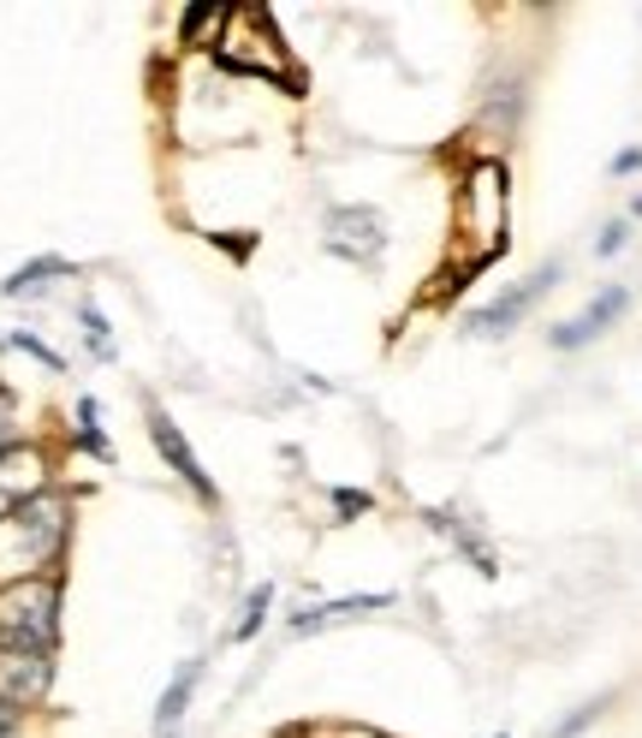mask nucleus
<instances>
[{"mask_svg": "<svg viewBox=\"0 0 642 738\" xmlns=\"http://www.w3.org/2000/svg\"><path fill=\"white\" fill-rule=\"evenodd\" d=\"M322 245L334 256H345V263H357V268H375L381 256H387V220H381L375 209H363V203H352V209L327 215Z\"/></svg>", "mask_w": 642, "mask_h": 738, "instance_id": "20e7f679", "label": "nucleus"}, {"mask_svg": "<svg viewBox=\"0 0 642 738\" xmlns=\"http://www.w3.org/2000/svg\"><path fill=\"white\" fill-rule=\"evenodd\" d=\"M55 685V643L19 638V631H0V702L12 709H37Z\"/></svg>", "mask_w": 642, "mask_h": 738, "instance_id": "f03ea898", "label": "nucleus"}, {"mask_svg": "<svg viewBox=\"0 0 642 738\" xmlns=\"http://www.w3.org/2000/svg\"><path fill=\"white\" fill-rule=\"evenodd\" d=\"M268 608H274V583H256V590H250V602H245V620L233 626V638H238V643H250L256 631H263Z\"/></svg>", "mask_w": 642, "mask_h": 738, "instance_id": "f8f14e48", "label": "nucleus"}, {"mask_svg": "<svg viewBox=\"0 0 642 738\" xmlns=\"http://www.w3.org/2000/svg\"><path fill=\"white\" fill-rule=\"evenodd\" d=\"M369 608H393V596L381 590V596H345V602H322V608H304V613H292V631L339 626V620H352V613H369Z\"/></svg>", "mask_w": 642, "mask_h": 738, "instance_id": "9d476101", "label": "nucleus"}, {"mask_svg": "<svg viewBox=\"0 0 642 738\" xmlns=\"http://www.w3.org/2000/svg\"><path fill=\"white\" fill-rule=\"evenodd\" d=\"M624 233H631V227H624V220H613V227H606V233L595 238V250H601V256H613V250L624 245Z\"/></svg>", "mask_w": 642, "mask_h": 738, "instance_id": "f3484780", "label": "nucleus"}, {"mask_svg": "<svg viewBox=\"0 0 642 738\" xmlns=\"http://www.w3.org/2000/svg\"><path fill=\"white\" fill-rule=\"evenodd\" d=\"M642 167V149H624V156H613V174H636Z\"/></svg>", "mask_w": 642, "mask_h": 738, "instance_id": "a211bd4d", "label": "nucleus"}, {"mask_svg": "<svg viewBox=\"0 0 642 738\" xmlns=\"http://www.w3.org/2000/svg\"><path fill=\"white\" fill-rule=\"evenodd\" d=\"M78 322H83V334H90V352H96V357H113V334H108V316H101L96 304H78Z\"/></svg>", "mask_w": 642, "mask_h": 738, "instance_id": "4468645a", "label": "nucleus"}, {"mask_svg": "<svg viewBox=\"0 0 642 738\" xmlns=\"http://www.w3.org/2000/svg\"><path fill=\"white\" fill-rule=\"evenodd\" d=\"M595 715H601V702H589V709H577V715H571V720H565V727L553 732V738H577V732H583V727H589V720H595Z\"/></svg>", "mask_w": 642, "mask_h": 738, "instance_id": "dca6fc26", "label": "nucleus"}, {"mask_svg": "<svg viewBox=\"0 0 642 738\" xmlns=\"http://www.w3.org/2000/svg\"><path fill=\"white\" fill-rule=\"evenodd\" d=\"M78 447L101 459V465H113V447H108V435H101V405H96V393H83L78 400Z\"/></svg>", "mask_w": 642, "mask_h": 738, "instance_id": "9b49d317", "label": "nucleus"}, {"mask_svg": "<svg viewBox=\"0 0 642 738\" xmlns=\"http://www.w3.org/2000/svg\"><path fill=\"white\" fill-rule=\"evenodd\" d=\"M12 530H19V548H24V560H37V565H55L60 560V548H66V530H72V519H66V501L60 494H24L19 506H12Z\"/></svg>", "mask_w": 642, "mask_h": 738, "instance_id": "7ed1b4c3", "label": "nucleus"}, {"mask_svg": "<svg viewBox=\"0 0 642 738\" xmlns=\"http://www.w3.org/2000/svg\"><path fill=\"white\" fill-rule=\"evenodd\" d=\"M215 60L227 66V72H250V78H286V83H304V78L286 66L280 24H274L263 7H227V24H220V37H215Z\"/></svg>", "mask_w": 642, "mask_h": 738, "instance_id": "f257e3e1", "label": "nucleus"}, {"mask_svg": "<svg viewBox=\"0 0 642 738\" xmlns=\"http://www.w3.org/2000/svg\"><path fill=\"white\" fill-rule=\"evenodd\" d=\"M553 281H560V268H553V263H547L542 274H535V281H524V286H517V292H506V298H494V304H488V311H476V316H471V328H476V334H506V328H512V322H517V316H524V311H530V304H535V298H542V292H547Z\"/></svg>", "mask_w": 642, "mask_h": 738, "instance_id": "423d86ee", "label": "nucleus"}, {"mask_svg": "<svg viewBox=\"0 0 642 738\" xmlns=\"http://www.w3.org/2000/svg\"><path fill=\"white\" fill-rule=\"evenodd\" d=\"M500 738H512V732H500Z\"/></svg>", "mask_w": 642, "mask_h": 738, "instance_id": "6ab92c4d", "label": "nucleus"}, {"mask_svg": "<svg viewBox=\"0 0 642 738\" xmlns=\"http://www.w3.org/2000/svg\"><path fill=\"white\" fill-rule=\"evenodd\" d=\"M197 679H203V661H185L179 673H172V685L161 691V702H155V738H172L179 732V720L190 709V691H197Z\"/></svg>", "mask_w": 642, "mask_h": 738, "instance_id": "6e6552de", "label": "nucleus"}, {"mask_svg": "<svg viewBox=\"0 0 642 738\" xmlns=\"http://www.w3.org/2000/svg\"><path fill=\"white\" fill-rule=\"evenodd\" d=\"M624 304H631V292H624V286H606V292H601L595 304H589V311H583L577 322L553 328V346H560V352H571V346H589V340H595V334L606 328V322H619V316H624Z\"/></svg>", "mask_w": 642, "mask_h": 738, "instance_id": "0eeeda50", "label": "nucleus"}, {"mask_svg": "<svg viewBox=\"0 0 642 738\" xmlns=\"http://www.w3.org/2000/svg\"><path fill=\"white\" fill-rule=\"evenodd\" d=\"M0 346H12V352H24V357H37V364H48V370H66V357L55 352V346H42L37 334H24V328H12L7 340H0Z\"/></svg>", "mask_w": 642, "mask_h": 738, "instance_id": "ddd939ff", "label": "nucleus"}, {"mask_svg": "<svg viewBox=\"0 0 642 738\" xmlns=\"http://www.w3.org/2000/svg\"><path fill=\"white\" fill-rule=\"evenodd\" d=\"M149 441H155V453L167 459V471H179L185 483H190V494H197L203 506H215V501H220V489L208 483V471L197 465V453H190V441L179 435V429H172V417H167L161 405H149Z\"/></svg>", "mask_w": 642, "mask_h": 738, "instance_id": "39448f33", "label": "nucleus"}, {"mask_svg": "<svg viewBox=\"0 0 642 738\" xmlns=\"http://www.w3.org/2000/svg\"><path fill=\"white\" fill-rule=\"evenodd\" d=\"M72 263L66 256H37V263H24V268H12L7 281H0V298H30V292H42V286H55V281H72Z\"/></svg>", "mask_w": 642, "mask_h": 738, "instance_id": "1a4fd4ad", "label": "nucleus"}, {"mask_svg": "<svg viewBox=\"0 0 642 738\" xmlns=\"http://www.w3.org/2000/svg\"><path fill=\"white\" fill-rule=\"evenodd\" d=\"M19 447V400H12V387L0 382V459Z\"/></svg>", "mask_w": 642, "mask_h": 738, "instance_id": "2eb2a0df", "label": "nucleus"}]
</instances>
